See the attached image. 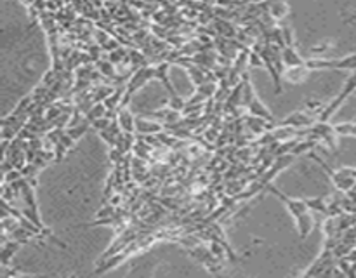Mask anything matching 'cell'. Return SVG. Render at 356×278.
<instances>
[{
    "label": "cell",
    "mask_w": 356,
    "mask_h": 278,
    "mask_svg": "<svg viewBox=\"0 0 356 278\" xmlns=\"http://www.w3.org/2000/svg\"><path fill=\"white\" fill-rule=\"evenodd\" d=\"M249 66H264V59H262V56L259 52H250L249 54Z\"/></svg>",
    "instance_id": "ac0fdd59"
},
{
    "label": "cell",
    "mask_w": 356,
    "mask_h": 278,
    "mask_svg": "<svg viewBox=\"0 0 356 278\" xmlns=\"http://www.w3.org/2000/svg\"><path fill=\"white\" fill-rule=\"evenodd\" d=\"M169 106H171L172 110H176V112H183V110L186 108V101L184 99H181L179 96H171V101H169Z\"/></svg>",
    "instance_id": "2e32d148"
},
{
    "label": "cell",
    "mask_w": 356,
    "mask_h": 278,
    "mask_svg": "<svg viewBox=\"0 0 356 278\" xmlns=\"http://www.w3.org/2000/svg\"><path fill=\"white\" fill-rule=\"evenodd\" d=\"M309 157L313 158L314 162L318 163L320 167H322L323 170H325L327 174H329V178L332 179V183H334L335 186L339 188L341 191H349L351 188L354 186V183H356V179H351V178H347V176H342L339 170H332L329 165H327L325 162L322 160V158L318 157V155H314V153H309Z\"/></svg>",
    "instance_id": "6da1fadb"
},
{
    "label": "cell",
    "mask_w": 356,
    "mask_h": 278,
    "mask_svg": "<svg viewBox=\"0 0 356 278\" xmlns=\"http://www.w3.org/2000/svg\"><path fill=\"white\" fill-rule=\"evenodd\" d=\"M329 47H330V44H322V46H314L313 49H311V52H313V54H318V52L320 54H323Z\"/></svg>",
    "instance_id": "44dd1931"
},
{
    "label": "cell",
    "mask_w": 356,
    "mask_h": 278,
    "mask_svg": "<svg viewBox=\"0 0 356 278\" xmlns=\"http://www.w3.org/2000/svg\"><path fill=\"white\" fill-rule=\"evenodd\" d=\"M167 72H169V63H160L159 66L155 68V79H159L162 84L167 87V91H169L171 96H176V89L171 85V80H169Z\"/></svg>",
    "instance_id": "30bf717a"
},
{
    "label": "cell",
    "mask_w": 356,
    "mask_h": 278,
    "mask_svg": "<svg viewBox=\"0 0 356 278\" xmlns=\"http://www.w3.org/2000/svg\"><path fill=\"white\" fill-rule=\"evenodd\" d=\"M295 226H297V231H299V238L301 240L306 238L314 226V219H313V216H311V212L307 211L304 214L297 216V218H295Z\"/></svg>",
    "instance_id": "8992f818"
},
{
    "label": "cell",
    "mask_w": 356,
    "mask_h": 278,
    "mask_svg": "<svg viewBox=\"0 0 356 278\" xmlns=\"http://www.w3.org/2000/svg\"><path fill=\"white\" fill-rule=\"evenodd\" d=\"M335 127V132L339 136H354L356 137V124L351 122V124H339V125H334Z\"/></svg>",
    "instance_id": "9a60e30c"
},
{
    "label": "cell",
    "mask_w": 356,
    "mask_h": 278,
    "mask_svg": "<svg viewBox=\"0 0 356 278\" xmlns=\"http://www.w3.org/2000/svg\"><path fill=\"white\" fill-rule=\"evenodd\" d=\"M330 70H353L356 72V54L344 56L341 59H330Z\"/></svg>",
    "instance_id": "8fae6325"
},
{
    "label": "cell",
    "mask_w": 356,
    "mask_h": 278,
    "mask_svg": "<svg viewBox=\"0 0 356 278\" xmlns=\"http://www.w3.org/2000/svg\"><path fill=\"white\" fill-rule=\"evenodd\" d=\"M110 124H111V120L108 117H101V118H96L94 122H92V125H94V129L98 130H104V129H108L110 127Z\"/></svg>",
    "instance_id": "d6986e66"
},
{
    "label": "cell",
    "mask_w": 356,
    "mask_h": 278,
    "mask_svg": "<svg viewBox=\"0 0 356 278\" xmlns=\"http://www.w3.org/2000/svg\"><path fill=\"white\" fill-rule=\"evenodd\" d=\"M306 203L309 211L329 214V205H327V197H317V198H306Z\"/></svg>",
    "instance_id": "7c38bea8"
},
{
    "label": "cell",
    "mask_w": 356,
    "mask_h": 278,
    "mask_svg": "<svg viewBox=\"0 0 356 278\" xmlns=\"http://www.w3.org/2000/svg\"><path fill=\"white\" fill-rule=\"evenodd\" d=\"M98 68L101 70V73L106 77H113V63L111 61H98Z\"/></svg>",
    "instance_id": "e0dca14e"
},
{
    "label": "cell",
    "mask_w": 356,
    "mask_h": 278,
    "mask_svg": "<svg viewBox=\"0 0 356 278\" xmlns=\"http://www.w3.org/2000/svg\"><path fill=\"white\" fill-rule=\"evenodd\" d=\"M164 130V124L156 120H151L148 117H136V132L141 136H153V134H160Z\"/></svg>",
    "instance_id": "277c9868"
},
{
    "label": "cell",
    "mask_w": 356,
    "mask_h": 278,
    "mask_svg": "<svg viewBox=\"0 0 356 278\" xmlns=\"http://www.w3.org/2000/svg\"><path fill=\"white\" fill-rule=\"evenodd\" d=\"M106 112H108V108H106V105L101 101V103H94L91 106V110L86 113V118L89 122H94L96 118H101V117H106Z\"/></svg>",
    "instance_id": "4fadbf2b"
},
{
    "label": "cell",
    "mask_w": 356,
    "mask_h": 278,
    "mask_svg": "<svg viewBox=\"0 0 356 278\" xmlns=\"http://www.w3.org/2000/svg\"><path fill=\"white\" fill-rule=\"evenodd\" d=\"M186 72L189 73V77H191V82L195 85L200 87L202 84H205V73L202 72L200 68H195V66H186Z\"/></svg>",
    "instance_id": "5bb4252c"
},
{
    "label": "cell",
    "mask_w": 356,
    "mask_h": 278,
    "mask_svg": "<svg viewBox=\"0 0 356 278\" xmlns=\"http://www.w3.org/2000/svg\"><path fill=\"white\" fill-rule=\"evenodd\" d=\"M268 14H271L273 19H285V16L289 14V6L285 0H269L268 2Z\"/></svg>",
    "instance_id": "ba28073f"
},
{
    "label": "cell",
    "mask_w": 356,
    "mask_h": 278,
    "mask_svg": "<svg viewBox=\"0 0 356 278\" xmlns=\"http://www.w3.org/2000/svg\"><path fill=\"white\" fill-rule=\"evenodd\" d=\"M354 94H356V92H354Z\"/></svg>",
    "instance_id": "7402d4cb"
},
{
    "label": "cell",
    "mask_w": 356,
    "mask_h": 278,
    "mask_svg": "<svg viewBox=\"0 0 356 278\" xmlns=\"http://www.w3.org/2000/svg\"><path fill=\"white\" fill-rule=\"evenodd\" d=\"M266 190L271 191V193H274L278 198L282 200L283 203H285V207L289 208V212L292 214V218L295 219L297 216H301V214H304V212L309 211V207H307V203H306V200H299V198H290V197H287V195H283L280 190H276L273 185H268L266 186Z\"/></svg>",
    "instance_id": "7a4b0ae2"
},
{
    "label": "cell",
    "mask_w": 356,
    "mask_h": 278,
    "mask_svg": "<svg viewBox=\"0 0 356 278\" xmlns=\"http://www.w3.org/2000/svg\"><path fill=\"white\" fill-rule=\"evenodd\" d=\"M311 70L307 68V64H299V66H287L285 72L282 73V77L285 79L287 82H292V84H301L302 80L307 77Z\"/></svg>",
    "instance_id": "5b68a950"
},
{
    "label": "cell",
    "mask_w": 356,
    "mask_h": 278,
    "mask_svg": "<svg viewBox=\"0 0 356 278\" xmlns=\"http://www.w3.org/2000/svg\"><path fill=\"white\" fill-rule=\"evenodd\" d=\"M282 56H283V63H285V68L287 66H299V64H304L306 61L297 54L295 47L292 46H287L282 49Z\"/></svg>",
    "instance_id": "9c48e42d"
},
{
    "label": "cell",
    "mask_w": 356,
    "mask_h": 278,
    "mask_svg": "<svg viewBox=\"0 0 356 278\" xmlns=\"http://www.w3.org/2000/svg\"><path fill=\"white\" fill-rule=\"evenodd\" d=\"M282 35H283V40H285V46H292V47H294L292 31H290V26H289V24H282Z\"/></svg>",
    "instance_id": "ffe728a7"
},
{
    "label": "cell",
    "mask_w": 356,
    "mask_h": 278,
    "mask_svg": "<svg viewBox=\"0 0 356 278\" xmlns=\"http://www.w3.org/2000/svg\"><path fill=\"white\" fill-rule=\"evenodd\" d=\"M318 122V117L311 112H295L290 117H287L285 120H282L278 125H290V127L295 129H302L307 127V125H313Z\"/></svg>",
    "instance_id": "3957f363"
},
{
    "label": "cell",
    "mask_w": 356,
    "mask_h": 278,
    "mask_svg": "<svg viewBox=\"0 0 356 278\" xmlns=\"http://www.w3.org/2000/svg\"><path fill=\"white\" fill-rule=\"evenodd\" d=\"M116 118H118V124L124 132H129V134L136 132V117H132V113L129 112L127 108H118Z\"/></svg>",
    "instance_id": "52a82bcc"
}]
</instances>
